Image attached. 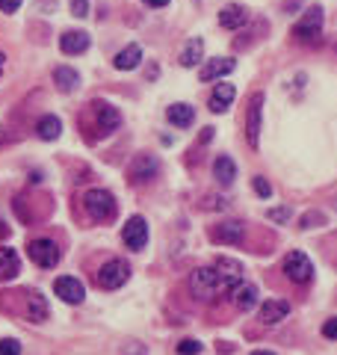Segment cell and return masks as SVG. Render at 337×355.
<instances>
[{
	"mask_svg": "<svg viewBox=\"0 0 337 355\" xmlns=\"http://www.w3.org/2000/svg\"><path fill=\"white\" fill-rule=\"evenodd\" d=\"M166 119L172 121L175 128H190L192 121H195V110L190 104H172L166 110Z\"/></svg>",
	"mask_w": 337,
	"mask_h": 355,
	"instance_id": "cell-21",
	"label": "cell"
},
{
	"mask_svg": "<svg viewBox=\"0 0 337 355\" xmlns=\"http://www.w3.org/2000/svg\"><path fill=\"white\" fill-rule=\"evenodd\" d=\"M243 234H246V225L240 219H225L219 225H213V231H210V237L216 243H222V246H240Z\"/></svg>",
	"mask_w": 337,
	"mask_h": 355,
	"instance_id": "cell-7",
	"label": "cell"
},
{
	"mask_svg": "<svg viewBox=\"0 0 337 355\" xmlns=\"http://www.w3.org/2000/svg\"><path fill=\"white\" fill-rule=\"evenodd\" d=\"M127 279H130L127 261L113 258V261H107L101 266V272H98V287H101V291H118V287H122Z\"/></svg>",
	"mask_w": 337,
	"mask_h": 355,
	"instance_id": "cell-3",
	"label": "cell"
},
{
	"mask_svg": "<svg viewBox=\"0 0 337 355\" xmlns=\"http://www.w3.org/2000/svg\"><path fill=\"white\" fill-rule=\"evenodd\" d=\"M122 240H125V246L134 249V252L145 249V243H148V222L143 216H130L125 231H122Z\"/></svg>",
	"mask_w": 337,
	"mask_h": 355,
	"instance_id": "cell-9",
	"label": "cell"
},
{
	"mask_svg": "<svg viewBox=\"0 0 337 355\" xmlns=\"http://www.w3.org/2000/svg\"><path fill=\"white\" fill-rule=\"evenodd\" d=\"M257 299H260V293H257V287L255 284H237V291H234V302H237V308L240 311H252L255 305H257Z\"/></svg>",
	"mask_w": 337,
	"mask_h": 355,
	"instance_id": "cell-22",
	"label": "cell"
},
{
	"mask_svg": "<svg viewBox=\"0 0 337 355\" xmlns=\"http://www.w3.org/2000/svg\"><path fill=\"white\" fill-rule=\"evenodd\" d=\"M143 3L151 9H163V6H169V0H143Z\"/></svg>",
	"mask_w": 337,
	"mask_h": 355,
	"instance_id": "cell-35",
	"label": "cell"
},
{
	"mask_svg": "<svg viewBox=\"0 0 337 355\" xmlns=\"http://www.w3.org/2000/svg\"><path fill=\"white\" fill-rule=\"evenodd\" d=\"M27 314L36 320V323H42V320L48 317V305H45V299H42L39 293H30V299H27Z\"/></svg>",
	"mask_w": 337,
	"mask_h": 355,
	"instance_id": "cell-25",
	"label": "cell"
},
{
	"mask_svg": "<svg viewBox=\"0 0 337 355\" xmlns=\"http://www.w3.org/2000/svg\"><path fill=\"white\" fill-rule=\"evenodd\" d=\"M260 125H264V92H255L252 101H248V113H246V137L252 148L260 146Z\"/></svg>",
	"mask_w": 337,
	"mask_h": 355,
	"instance_id": "cell-5",
	"label": "cell"
},
{
	"mask_svg": "<svg viewBox=\"0 0 337 355\" xmlns=\"http://www.w3.org/2000/svg\"><path fill=\"white\" fill-rule=\"evenodd\" d=\"M204 207H208V210H225L228 202L222 196H208V198H204Z\"/></svg>",
	"mask_w": 337,
	"mask_h": 355,
	"instance_id": "cell-32",
	"label": "cell"
},
{
	"mask_svg": "<svg viewBox=\"0 0 337 355\" xmlns=\"http://www.w3.org/2000/svg\"><path fill=\"white\" fill-rule=\"evenodd\" d=\"M3 62H6V57H3V53H0V74H3Z\"/></svg>",
	"mask_w": 337,
	"mask_h": 355,
	"instance_id": "cell-38",
	"label": "cell"
},
{
	"mask_svg": "<svg viewBox=\"0 0 337 355\" xmlns=\"http://www.w3.org/2000/svg\"><path fill=\"white\" fill-rule=\"evenodd\" d=\"M234 98H237L234 83H219L213 89V95H210V110L213 113H225V110L234 104Z\"/></svg>",
	"mask_w": 337,
	"mask_h": 355,
	"instance_id": "cell-20",
	"label": "cell"
},
{
	"mask_svg": "<svg viewBox=\"0 0 337 355\" xmlns=\"http://www.w3.org/2000/svg\"><path fill=\"white\" fill-rule=\"evenodd\" d=\"M36 133H39V139H45V142L57 139L60 133H62V121L57 116H42L39 125H36Z\"/></svg>",
	"mask_w": 337,
	"mask_h": 355,
	"instance_id": "cell-24",
	"label": "cell"
},
{
	"mask_svg": "<svg viewBox=\"0 0 337 355\" xmlns=\"http://www.w3.org/2000/svg\"><path fill=\"white\" fill-rule=\"evenodd\" d=\"M95 113H98V128H101V133H113V130H118V125H122V113L107 101H98Z\"/></svg>",
	"mask_w": 337,
	"mask_h": 355,
	"instance_id": "cell-13",
	"label": "cell"
},
{
	"mask_svg": "<svg viewBox=\"0 0 337 355\" xmlns=\"http://www.w3.org/2000/svg\"><path fill=\"white\" fill-rule=\"evenodd\" d=\"M246 21H248V9H246L243 3H228V6H222L219 24H222L225 30H240Z\"/></svg>",
	"mask_w": 337,
	"mask_h": 355,
	"instance_id": "cell-15",
	"label": "cell"
},
{
	"mask_svg": "<svg viewBox=\"0 0 337 355\" xmlns=\"http://www.w3.org/2000/svg\"><path fill=\"white\" fill-rule=\"evenodd\" d=\"M0 146H6V130L0 128Z\"/></svg>",
	"mask_w": 337,
	"mask_h": 355,
	"instance_id": "cell-37",
	"label": "cell"
},
{
	"mask_svg": "<svg viewBox=\"0 0 337 355\" xmlns=\"http://www.w3.org/2000/svg\"><path fill=\"white\" fill-rule=\"evenodd\" d=\"M53 83H57L60 92H74L80 86V71L71 69V65H57L53 69Z\"/></svg>",
	"mask_w": 337,
	"mask_h": 355,
	"instance_id": "cell-17",
	"label": "cell"
},
{
	"mask_svg": "<svg viewBox=\"0 0 337 355\" xmlns=\"http://www.w3.org/2000/svg\"><path fill=\"white\" fill-rule=\"evenodd\" d=\"M322 335L329 338V340H337V317L325 320V326H322Z\"/></svg>",
	"mask_w": 337,
	"mask_h": 355,
	"instance_id": "cell-33",
	"label": "cell"
},
{
	"mask_svg": "<svg viewBox=\"0 0 337 355\" xmlns=\"http://www.w3.org/2000/svg\"><path fill=\"white\" fill-rule=\"evenodd\" d=\"M287 314H290V302H284V299H266V302L260 305V311H257V320L264 326H275Z\"/></svg>",
	"mask_w": 337,
	"mask_h": 355,
	"instance_id": "cell-11",
	"label": "cell"
},
{
	"mask_svg": "<svg viewBox=\"0 0 337 355\" xmlns=\"http://www.w3.org/2000/svg\"><path fill=\"white\" fill-rule=\"evenodd\" d=\"M27 252H30V261L45 266V270H51V266L60 263V249H57V243L53 240H33L27 246Z\"/></svg>",
	"mask_w": 337,
	"mask_h": 355,
	"instance_id": "cell-8",
	"label": "cell"
},
{
	"mask_svg": "<svg viewBox=\"0 0 337 355\" xmlns=\"http://www.w3.org/2000/svg\"><path fill=\"white\" fill-rule=\"evenodd\" d=\"M21 0H0V12H18Z\"/></svg>",
	"mask_w": 337,
	"mask_h": 355,
	"instance_id": "cell-34",
	"label": "cell"
},
{
	"mask_svg": "<svg viewBox=\"0 0 337 355\" xmlns=\"http://www.w3.org/2000/svg\"><path fill=\"white\" fill-rule=\"evenodd\" d=\"M252 187H255V193L260 196V198H269V196H273V187H269V181H266V178H255V181H252Z\"/></svg>",
	"mask_w": 337,
	"mask_h": 355,
	"instance_id": "cell-28",
	"label": "cell"
},
{
	"mask_svg": "<svg viewBox=\"0 0 337 355\" xmlns=\"http://www.w3.org/2000/svg\"><path fill=\"white\" fill-rule=\"evenodd\" d=\"M248 355H275V352H269V349H255V352H248Z\"/></svg>",
	"mask_w": 337,
	"mask_h": 355,
	"instance_id": "cell-36",
	"label": "cell"
},
{
	"mask_svg": "<svg viewBox=\"0 0 337 355\" xmlns=\"http://www.w3.org/2000/svg\"><path fill=\"white\" fill-rule=\"evenodd\" d=\"M322 6L320 3H313L308 6V12H302L299 18V24L293 27V42H299V44H317L322 39Z\"/></svg>",
	"mask_w": 337,
	"mask_h": 355,
	"instance_id": "cell-1",
	"label": "cell"
},
{
	"mask_svg": "<svg viewBox=\"0 0 337 355\" xmlns=\"http://www.w3.org/2000/svg\"><path fill=\"white\" fill-rule=\"evenodd\" d=\"M53 291H57V296L69 305H80L86 299V287L80 284V279H71V275H62V279L53 282Z\"/></svg>",
	"mask_w": 337,
	"mask_h": 355,
	"instance_id": "cell-10",
	"label": "cell"
},
{
	"mask_svg": "<svg viewBox=\"0 0 337 355\" xmlns=\"http://www.w3.org/2000/svg\"><path fill=\"white\" fill-rule=\"evenodd\" d=\"M60 48L62 53H69V57H74V53H83L86 48H89V33L83 30H65L60 36Z\"/></svg>",
	"mask_w": 337,
	"mask_h": 355,
	"instance_id": "cell-14",
	"label": "cell"
},
{
	"mask_svg": "<svg viewBox=\"0 0 337 355\" xmlns=\"http://www.w3.org/2000/svg\"><path fill=\"white\" fill-rule=\"evenodd\" d=\"M266 219L269 222H287L290 219V207H269L266 210Z\"/></svg>",
	"mask_w": 337,
	"mask_h": 355,
	"instance_id": "cell-29",
	"label": "cell"
},
{
	"mask_svg": "<svg viewBox=\"0 0 337 355\" xmlns=\"http://www.w3.org/2000/svg\"><path fill=\"white\" fill-rule=\"evenodd\" d=\"M284 275L296 284H308L313 279V263L305 252H290L284 258Z\"/></svg>",
	"mask_w": 337,
	"mask_h": 355,
	"instance_id": "cell-4",
	"label": "cell"
},
{
	"mask_svg": "<svg viewBox=\"0 0 337 355\" xmlns=\"http://www.w3.org/2000/svg\"><path fill=\"white\" fill-rule=\"evenodd\" d=\"M139 62H143V48H139V44H127V48L118 51L116 60H113V65L118 71H134Z\"/></svg>",
	"mask_w": 337,
	"mask_h": 355,
	"instance_id": "cell-18",
	"label": "cell"
},
{
	"mask_svg": "<svg viewBox=\"0 0 337 355\" xmlns=\"http://www.w3.org/2000/svg\"><path fill=\"white\" fill-rule=\"evenodd\" d=\"M199 352H201V343L195 338H183L178 343V355H199Z\"/></svg>",
	"mask_w": 337,
	"mask_h": 355,
	"instance_id": "cell-27",
	"label": "cell"
},
{
	"mask_svg": "<svg viewBox=\"0 0 337 355\" xmlns=\"http://www.w3.org/2000/svg\"><path fill=\"white\" fill-rule=\"evenodd\" d=\"M237 69V62L234 60H228V57H213V60H208L201 65V71H199V77L204 83H213V80H219V77H225V74H231Z\"/></svg>",
	"mask_w": 337,
	"mask_h": 355,
	"instance_id": "cell-12",
	"label": "cell"
},
{
	"mask_svg": "<svg viewBox=\"0 0 337 355\" xmlns=\"http://www.w3.org/2000/svg\"><path fill=\"white\" fill-rule=\"evenodd\" d=\"M201 60H204V39L192 36L187 44H183V51H181V65H183V69H195Z\"/></svg>",
	"mask_w": 337,
	"mask_h": 355,
	"instance_id": "cell-19",
	"label": "cell"
},
{
	"mask_svg": "<svg viewBox=\"0 0 337 355\" xmlns=\"http://www.w3.org/2000/svg\"><path fill=\"white\" fill-rule=\"evenodd\" d=\"M83 207L95 222H110L116 216V210H118L113 193H107V190H86Z\"/></svg>",
	"mask_w": 337,
	"mask_h": 355,
	"instance_id": "cell-2",
	"label": "cell"
},
{
	"mask_svg": "<svg viewBox=\"0 0 337 355\" xmlns=\"http://www.w3.org/2000/svg\"><path fill=\"white\" fill-rule=\"evenodd\" d=\"M21 270V261H18V254L15 249H0V282H6V279H15Z\"/></svg>",
	"mask_w": 337,
	"mask_h": 355,
	"instance_id": "cell-23",
	"label": "cell"
},
{
	"mask_svg": "<svg viewBox=\"0 0 337 355\" xmlns=\"http://www.w3.org/2000/svg\"><path fill=\"white\" fill-rule=\"evenodd\" d=\"M213 178L219 181V187H231L237 181V163L228 157V154H219L213 160Z\"/></svg>",
	"mask_w": 337,
	"mask_h": 355,
	"instance_id": "cell-16",
	"label": "cell"
},
{
	"mask_svg": "<svg viewBox=\"0 0 337 355\" xmlns=\"http://www.w3.org/2000/svg\"><path fill=\"white\" fill-rule=\"evenodd\" d=\"M71 15L74 18H86V15H89V0H71Z\"/></svg>",
	"mask_w": 337,
	"mask_h": 355,
	"instance_id": "cell-31",
	"label": "cell"
},
{
	"mask_svg": "<svg viewBox=\"0 0 337 355\" xmlns=\"http://www.w3.org/2000/svg\"><path fill=\"white\" fill-rule=\"evenodd\" d=\"M299 225H302V228H317V225H325V214H320V210H308V214L302 216Z\"/></svg>",
	"mask_w": 337,
	"mask_h": 355,
	"instance_id": "cell-26",
	"label": "cell"
},
{
	"mask_svg": "<svg viewBox=\"0 0 337 355\" xmlns=\"http://www.w3.org/2000/svg\"><path fill=\"white\" fill-rule=\"evenodd\" d=\"M157 172H160V163H157L154 154H136V157L130 160V166H127L130 184H148Z\"/></svg>",
	"mask_w": 337,
	"mask_h": 355,
	"instance_id": "cell-6",
	"label": "cell"
},
{
	"mask_svg": "<svg viewBox=\"0 0 337 355\" xmlns=\"http://www.w3.org/2000/svg\"><path fill=\"white\" fill-rule=\"evenodd\" d=\"M0 355H21V343L15 338L0 340Z\"/></svg>",
	"mask_w": 337,
	"mask_h": 355,
	"instance_id": "cell-30",
	"label": "cell"
}]
</instances>
